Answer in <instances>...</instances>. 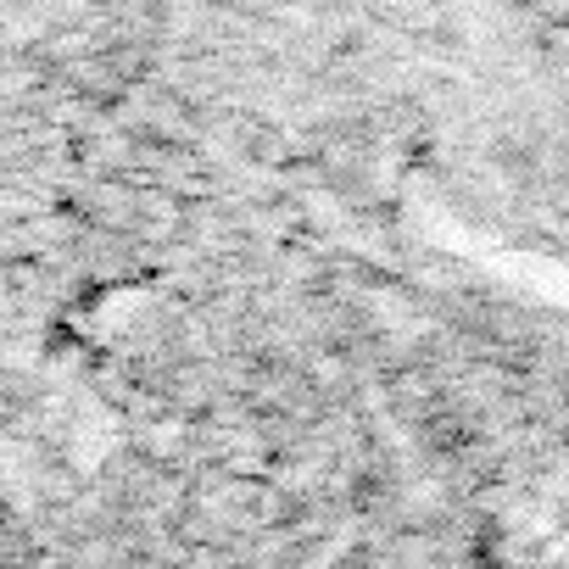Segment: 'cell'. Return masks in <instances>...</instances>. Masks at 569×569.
Segmentation results:
<instances>
[]
</instances>
